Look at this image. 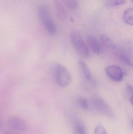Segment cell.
<instances>
[{"instance_id": "1", "label": "cell", "mask_w": 133, "mask_h": 134, "mask_svg": "<svg viewBox=\"0 0 133 134\" xmlns=\"http://www.w3.org/2000/svg\"><path fill=\"white\" fill-rule=\"evenodd\" d=\"M39 17L48 34L54 35L57 33V27L52 19L48 6L45 4L41 5L38 9Z\"/></svg>"}, {"instance_id": "2", "label": "cell", "mask_w": 133, "mask_h": 134, "mask_svg": "<svg viewBox=\"0 0 133 134\" xmlns=\"http://www.w3.org/2000/svg\"><path fill=\"white\" fill-rule=\"evenodd\" d=\"M55 80L59 86L65 88L69 86L72 82V76L65 67L59 64L54 66Z\"/></svg>"}, {"instance_id": "3", "label": "cell", "mask_w": 133, "mask_h": 134, "mask_svg": "<svg viewBox=\"0 0 133 134\" xmlns=\"http://www.w3.org/2000/svg\"><path fill=\"white\" fill-rule=\"evenodd\" d=\"M70 38L72 44L78 55L84 59L89 58L90 50L79 33L77 31H72L70 33Z\"/></svg>"}, {"instance_id": "4", "label": "cell", "mask_w": 133, "mask_h": 134, "mask_svg": "<svg viewBox=\"0 0 133 134\" xmlns=\"http://www.w3.org/2000/svg\"><path fill=\"white\" fill-rule=\"evenodd\" d=\"M8 122L12 130L16 132H23L27 128V124L25 120L19 116H11L8 119Z\"/></svg>"}, {"instance_id": "5", "label": "cell", "mask_w": 133, "mask_h": 134, "mask_svg": "<svg viewBox=\"0 0 133 134\" xmlns=\"http://www.w3.org/2000/svg\"><path fill=\"white\" fill-rule=\"evenodd\" d=\"M105 73L110 79L113 81L118 82L123 77V71L118 66L112 65L107 67L105 69Z\"/></svg>"}, {"instance_id": "6", "label": "cell", "mask_w": 133, "mask_h": 134, "mask_svg": "<svg viewBox=\"0 0 133 134\" xmlns=\"http://www.w3.org/2000/svg\"><path fill=\"white\" fill-rule=\"evenodd\" d=\"M93 102L94 106L99 111L108 115L111 113V110L107 105L101 98H95L93 100Z\"/></svg>"}, {"instance_id": "7", "label": "cell", "mask_w": 133, "mask_h": 134, "mask_svg": "<svg viewBox=\"0 0 133 134\" xmlns=\"http://www.w3.org/2000/svg\"><path fill=\"white\" fill-rule=\"evenodd\" d=\"M54 2L58 19L61 21H65L66 19V14L64 6L59 0H54Z\"/></svg>"}, {"instance_id": "8", "label": "cell", "mask_w": 133, "mask_h": 134, "mask_svg": "<svg viewBox=\"0 0 133 134\" xmlns=\"http://www.w3.org/2000/svg\"><path fill=\"white\" fill-rule=\"evenodd\" d=\"M86 40L89 47L94 53L99 54L101 52L100 45L95 38L92 36H88L87 37Z\"/></svg>"}, {"instance_id": "9", "label": "cell", "mask_w": 133, "mask_h": 134, "mask_svg": "<svg viewBox=\"0 0 133 134\" xmlns=\"http://www.w3.org/2000/svg\"><path fill=\"white\" fill-rule=\"evenodd\" d=\"M79 64L86 80L88 82H91L92 81L91 73L86 64L83 60H80L79 61Z\"/></svg>"}, {"instance_id": "10", "label": "cell", "mask_w": 133, "mask_h": 134, "mask_svg": "<svg viewBox=\"0 0 133 134\" xmlns=\"http://www.w3.org/2000/svg\"><path fill=\"white\" fill-rule=\"evenodd\" d=\"M100 41L102 44L107 48L111 49H115L116 47L114 42L108 37L104 35H101Z\"/></svg>"}, {"instance_id": "11", "label": "cell", "mask_w": 133, "mask_h": 134, "mask_svg": "<svg viewBox=\"0 0 133 134\" xmlns=\"http://www.w3.org/2000/svg\"><path fill=\"white\" fill-rule=\"evenodd\" d=\"M123 18L126 24L133 26V9H127L124 12Z\"/></svg>"}, {"instance_id": "12", "label": "cell", "mask_w": 133, "mask_h": 134, "mask_svg": "<svg viewBox=\"0 0 133 134\" xmlns=\"http://www.w3.org/2000/svg\"><path fill=\"white\" fill-rule=\"evenodd\" d=\"M66 7L71 10H75L78 6L77 0H63Z\"/></svg>"}, {"instance_id": "13", "label": "cell", "mask_w": 133, "mask_h": 134, "mask_svg": "<svg viewBox=\"0 0 133 134\" xmlns=\"http://www.w3.org/2000/svg\"><path fill=\"white\" fill-rule=\"evenodd\" d=\"M126 1V0H105V3L109 7H114L123 4Z\"/></svg>"}, {"instance_id": "14", "label": "cell", "mask_w": 133, "mask_h": 134, "mask_svg": "<svg viewBox=\"0 0 133 134\" xmlns=\"http://www.w3.org/2000/svg\"><path fill=\"white\" fill-rule=\"evenodd\" d=\"M77 102L80 107L84 109L89 108V104L88 100L85 98L79 97L77 98Z\"/></svg>"}, {"instance_id": "15", "label": "cell", "mask_w": 133, "mask_h": 134, "mask_svg": "<svg viewBox=\"0 0 133 134\" xmlns=\"http://www.w3.org/2000/svg\"><path fill=\"white\" fill-rule=\"evenodd\" d=\"M119 57L125 64L130 66L133 67V63L131 61L129 57L126 54L123 53H120L119 54Z\"/></svg>"}, {"instance_id": "16", "label": "cell", "mask_w": 133, "mask_h": 134, "mask_svg": "<svg viewBox=\"0 0 133 134\" xmlns=\"http://www.w3.org/2000/svg\"><path fill=\"white\" fill-rule=\"evenodd\" d=\"M73 134H86V131L82 125L77 124L76 125Z\"/></svg>"}, {"instance_id": "17", "label": "cell", "mask_w": 133, "mask_h": 134, "mask_svg": "<svg viewBox=\"0 0 133 134\" xmlns=\"http://www.w3.org/2000/svg\"><path fill=\"white\" fill-rule=\"evenodd\" d=\"M94 134H107L104 127L102 125H98L94 130Z\"/></svg>"}, {"instance_id": "18", "label": "cell", "mask_w": 133, "mask_h": 134, "mask_svg": "<svg viewBox=\"0 0 133 134\" xmlns=\"http://www.w3.org/2000/svg\"><path fill=\"white\" fill-rule=\"evenodd\" d=\"M127 90L130 93L133 94V86L130 85H128L127 86Z\"/></svg>"}, {"instance_id": "19", "label": "cell", "mask_w": 133, "mask_h": 134, "mask_svg": "<svg viewBox=\"0 0 133 134\" xmlns=\"http://www.w3.org/2000/svg\"><path fill=\"white\" fill-rule=\"evenodd\" d=\"M17 132L12 130H6L2 134H18L17 133Z\"/></svg>"}, {"instance_id": "20", "label": "cell", "mask_w": 133, "mask_h": 134, "mask_svg": "<svg viewBox=\"0 0 133 134\" xmlns=\"http://www.w3.org/2000/svg\"><path fill=\"white\" fill-rule=\"evenodd\" d=\"M130 102H131V104L133 106V95L131 97L130 99Z\"/></svg>"}, {"instance_id": "21", "label": "cell", "mask_w": 133, "mask_h": 134, "mask_svg": "<svg viewBox=\"0 0 133 134\" xmlns=\"http://www.w3.org/2000/svg\"><path fill=\"white\" fill-rule=\"evenodd\" d=\"M131 2H132V4L133 5V0H131Z\"/></svg>"}]
</instances>
